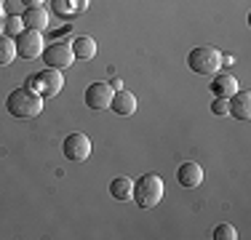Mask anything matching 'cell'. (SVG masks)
I'll use <instances>...</instances> for the list:
<instances>
[{"label":"cell","mask_w":251,"mask_h":240,"mask_svg":"<svg viewBox=\"0 0 251 240\" xmlns=\"http://www.w3.org/2000/svg\"><path fill=\"white\" fill-rule=\"evenodd\" d=\"M110 192L115 200H131V195H134V182H131L128 176H115L110 182Z\"/></svg>","instance_id":"obj_16"},{"label":"cell","mask_w":251,"mask_h":240,"mask_svg":"<svg viewBox=\"0 0 251 240\" xmlns=\"http://www.w3.org/2000/svg\"><path fill=\"white\" fill-rule=\"evenodd\" d=\"M5 110L11 112L14 118H22V120H29V118H38L43 112V96L32 88H14L5 99Z\"/></svg>","instance_id":"obj_1"},{"label":"cell","mask_w":251,"mask_h":240,"mask_svg":"<svg viewBox=\"0 0 251 240\" xmlns=\"http://www.w3.org/2000/svg\"><path fill=\"white\" fill-rule=\"evenodd\" d=\"M22 22H25L27 29H40V32H43V29L49 27V14H46L43 5H32V8H27L25 14H22Z\"/></svg>","instance_id":"obj_14"},{"label":"cell","mask_w":251,"mask_h":240,"mask_svg":"<svg viewBox=\"0 0 251 240\" xmlns=\"http://www.w3.org/2000/svg\"><path fill=\"white\" fill-rule=\"evenodd\" d=\"M27 86L32 88V91H38L43 99H51V96H56L64 88V75H62V70L46 67L43 72H35L27 80Z\"/></svg>","instance_id":"obj_4"},{"label":"cell","mask_w":251,"mask_h":240,"mask_svg":"<svg viewBox=\"0 0 251 240\" xmlns=\"http://www.w3.org/2000/svg\"><path fill=\"white\" fill-rule=\"evenodd\" d=\"M43 62L53 70H67L73 67L75 62V53H73V46L70 43H62V40H53L43 48Z\"/></svg>","instance_id":"obj_5"},{"label":"cell","mask_w":251,"mask_h":240,"mask_svg":"<svg viewBox=\"0 0 251 240\" xmlns=\"http://www.w3.org/2000/svg\"><path fill=\"white\" fill-rule=\"evenodd\" d=\"M214 238H217V240H235L238 232H235V227H232V224H217V227H214Z\"/></svg>","instance_id":"obj_18"},{"label":"cell","mask_w":251,"mask_h":240,"mask_svg":"<svg viewBox=\"0 0 251 240\" xmlns=\"http://www.w3.org/2000/svg\"><path fill=\"white\" fill-rule=\"evenodd\" d=\"M230 115L238 120L251 118V94L249 91H235L230 96Z\"/></svg>","instance_id":"obj_11"},{"label":"cell","mask_w":251,"mask_h":240,"mask_svg":"<svg viewBox=\"0 0 251 240\" xmlns=\"http://www.w3.org/2000/svg\"><path fill=\"white\" fill-rule=\"evenodd\" d=\"M211 91H214V96H225V99H230V96L238 91V80L232 75H227V72H217L214 80H211Z\"/></svg>","instance_id":"obj_12"},{"label":"cell","mask_w":251,"mask_h":240,"mask_svg":"<svg viewBox=\"0 0 251 240\" xmlns=\"http://www.w3.org/2000/svg\"><path fill=\"white\" fill-rule=\"evenodd\" d=\"M110 110L115 112V115H134L136 112V96L131 91H126V88H118L115 94H112V101H110Z\"/></svg>","instance_id":"obj_9"},{"label":"cell","mask_w":251,"mask_h":240,"mask_svg":"<svg viewBox=\"0 0 251 240\" xmlns=\"http://www.w3.org/2000/svg\"><path fill=\"white\" fill-rule=\"evenodd\" d=\"M43 35H40V29H22L19 35H16V53H19L22 59H38L43 56Z\"/></svg>","instance_id":"obj_6"},{"label":"cell","mask_w":251,"mask_h":240,"mask_svg":"<svg viewBox=\"0 0 251 240\" xmlns=\"http://www.w3.org/2000/svg\"><path fill=\"white\" fill-rule=\"evenodd\" d=\"M22 3H25L27 8H32V5H43V0H22Z\"/></svg>","instance_id":"obj_21"},{"label":"cell","mask_w":251,"mask_h":240,"mask_svg":"<svg viewBox=\"0 0 251 240\" xmlns=\"http://www.w3.org/2000/svg\"><path fill=\"white\" fill-rule=\"evenodd\" d=\"M3 3H5V0H0V5H3Z\"/></svg>","instance_id":"obj_23"},{"label":"cell","mask_w":251,"mask_h":240,"mask_svg":"<svg viewBox=\"0 0 251 240\" xmlns=\"http://www.w3.org/2000/svg\"><path fill=\"white\" fill-rule=\"evenodd\" d=\"M163 192H166L163 179H160L158 173H142L134 182V195H131V200L139 208H155L163 200Z\"/></svg>","instance_id":"obj_2"},{"label":"cell","mask_w":251,"mask_h":240,"mask_svg":"<svg viewBox=\"0 0 251 240\" xmlns=\"http://www.w3.org/2000/svg\"><path fill=\"white\" fill-rule=\"evenodd\" d=\"M51 3H53V11L64 19H75L88 8V0H51Z\"/></svg>","instance_id":"obj_13"},{"label":"cell","mask_w":251,"mask_h":240,"mask_svg":"<svg viewBox=\"0 0 251 240\" xmlns=\"http://www.w3.org/2000/svg\"><path fill=\"white\" fill-rule=\"evenodd\" d=\"M187 67L198 75H217L222 67V53L211 46H198L187 53Z\"/></svg>","instance_id":"obj_3"},{"label":"cell","mask_w":251,"mask_h":240,"mask_svg":"<svg viewBox=\"0 0 251 240\" xmlns=\"http://www.w3.org/2000/svg\"><path fill=\"white\" fill-rule=\"evenodd\" d=\"M176 182L182 184L184 190H195V187H201V182H203V168L198 163H182L179 166V171H176Z\"/></svg>","instance_id":"obj_10"},{"label":"cell","mask_w":251,"mask_h":240,"mask_svg":"<svg viewBox=\"0 0 251 240\" xmlns=\"http://www.w3.org/2000/svg\"><path fill=\"white\" fill-rule=\"evenodd\" d=\"M62 152H64V158L73 160V163H83V160L91 155V139H88L86 134H80V131H77V134H70L62 144Z\"/></svg>","instance_id":"obj_7"},{"label":"cell","mask_w":251,"mask_h":240,"mask_svg":"<svg viewBox=\"0 0 251 240\" xmlns=\"http://www.w3.org/2000/svg\"><path fill=\"white\" fill-rule=\"evenodd\" d=\"M211 112L214 115H230V99H225V96H214Z\"/></svg>","instance_id":"obj_19"},{"label":"cell","mask_w":251,"mask_h":240,"mask_svg":"<svg viewBox=\"0 0 251 240\" xmlns=\"http://www.w3.org/2000/svg\"><path fill=\"white\" fill-rule=\"evenodd\" d=\"M112 94H115V88L110 83H104V80L91 83L86 88V107H91V110H107L112 101Z\"/></svg>","instance_id":"obj_8"},{"label":"cell","mask_w":251,"mask_h":240,"mask_svg":"<svg viewBox=\"0 0 251 240\" xmlns=\"http://www.w3.org/2000/svg\"><path fill=\"white\" fill-rule=\"evenodd\" d=\"M5 29V19H3V14H0V32Z\"/></svg>","instance_id":"obj_22"},{"label":"cell","mask_w":251,"mask_h":240,"mask_svg":"<svg viewBox=\"0 0 251 240\" xmlns=\"http://www.w3.org/2000/svg\"><path fill=\"white\" fill-rule=\"evenodd\" d=\"M70 46H73L75 59H83V62H91V59L97 56V43H94V38H88V35H80V38H75Z\"/></svg>","instance_id":"obj_15"},{"label":"cell","mask_w":251,"mask_h":240,"mask_svg":"<svg viewBox=\"0 0 251 240\" xmlns=\"http://www.w3.org/2000/svg\"><path fill=\"white\" fill-rule=\"evenodd\" d=\"M5 29H8L11 35H19L22 29H25V22H22V16H5Z\"/></svg>","instance_id":"obj_20"},{"label":"cell","mask_w":251,"mask_h":240,"mask_svg":"<svg viewBox=\"0 0 251 240\" xmlns=\"http://www.w3.org/2000/svg\"><path fill=\"white\" fill-rule=\"evenodd\" d=\"M16 56H19L16 53V40H11L8 35H0V67L11 64Z\"/></svg>","instance_id":"obj_17"}]
</instances>
